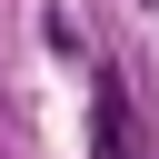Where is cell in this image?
<instances>
[{
  "label": "cell",
  "instance_id": "6da1fadb",
  "mask_svg": "<svg viewBox=\"0 0 159 159\" xmlns=\"http://www.w3.org/2000/svg\"><path fill=\"white\" fill-rule=\"evenodd\" d=\"M89 149H99V159H139V139H129V99H119V80H99V89H89Z\"/></svg>",
  "mask_w": 159,
  "mask_h": 159
}]
</instances>
